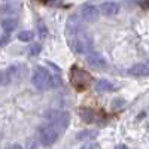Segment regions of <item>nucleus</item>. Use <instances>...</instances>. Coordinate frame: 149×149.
<instances>
[{"label":"nucleus","mask_w":149,"mask_h":149,"mask_svg":"<svg viewBox=\"0 0 149 149\" xmlns=\"http://www.w3.org/2000/svg\"><path fill=\"white\" fill-rule=\"evenodd\" d=\"M31 82L33 85L36 86L37 90L40 91H46L49 88H52L54 86V76L49 70H46L45 67L42 66H36L33 69V74H31Z\"/></svg>","instance_id":"obj_1"},{"label":"nucleus","mask_w":149,"mask_h":149,"mask_svg":"<svg viewBox=\"0 0 149 149\" xmlns=\"http://www.w3.org/2000/svg\"><path fill=\"white\" fill-rule=\"evenodd\" d=\"M46 118L49 119V124L58 131V133H63L67 125H69V122H70V115L67 113V112H48V115Z\"/></svg>","instance_id":"obj_2"},{"label":"nucleus","mask_w":149,"mask_h":149,"mask_svg":"<svg viewBox=\"0 0 149 149\" xmlns=\"http://www.w3.org/2000/svg\"><path fill=\"white\" fill-rule=\"evenodd\" d=\"M70 49L74 52V54H79V55H84V54H88L90 52V40L86 39V36L79 33L76 36H72L70 37Z\"/></svg>","instance_id":"obj_3"},{"label":"nucleus","mask_w":149,"mask_h":149,"mask_svg":"<svg viewBox=\"0 0 149 149\" xmlns=\"http://www.w3.org/2000/svg\"><path fill=\"white\" fill-rule=\"evenodd\" d=\"M58 136H60V133L51 125V124H45V125H42L39 128V140L45 146H49V145L55 143Z\"/></svg>","instance_id":"obj_4"},{"label":"nucleus","mask_w":149,"mask_h":149,"mask_svg":"<svg viewBox=\"0 0 149 149\" xmlns=\"http://www.w3.org/2000/svg\"><path fill=\"white\" fill-rule=\"evenodd\" d=\"M100 17V10L94 5H84L81 8V19L86 24H93Z\"/></svg>","instance_id":"obj_5"},{"label":"nucleus","mask_w":149,"mask_h":149,"mask_svg":"<svg viewBox=\"0 0 149 149\" xmlns=\"http://www.w3.org/2000/svg\"><path fill=\"white\" fill-rule=\"evenodd\" d=\"M86 63L94 69H104L107 66L106 58L98 52H88L86 54Z\"/></svg>","instance_id":"obj_6"},{"label":"nucleus","mask_w":149,"mask_h":149,"mask_svg":"<svg viewBox=\"0 0 149 149\" xmlns=\"http://www.w3.org/2000/svg\"><path fill=\"white\" fill-rule=\"evenodd\" d=\"M6 70H8V73H9L10 81H21V79H24V76L27 74V67L24 66V64H12V66H9Z\"/></svg>","instance_id":"obj_7"},{"label":"nucleus","mask_w":149,"mask_h":149,"mask_svg":"<svg viewBox=\"0 0 149 149\" xmlns=\"http://www.w3.org/2000/svg\"><path fill=\"white\" fill-rule=\"evenodd\" d=\"M100 12L104 15V17H116L119 14V3L116 2H104L102 6H100Z\"/></svg>","instance_id":"obj_8"},{"label":"nucleus","mask_w":149,"mask_h":149,"mask_svg":"<svg viewBox=\"0 0 149 149\" xmlns=\"http://www.w3.org/2000/svg\"><path fill=\"white\" fill-rule=\"evenodd\" d=\"M128 73L136 78H145V76H149V67L145 63H137L128 69Z\"/></svg>","instance_id":"obj_9"},{"label":"nucleus","mask_w":149,"mask_h":149,"mask_svg":"<svg viewBox=\"0 0 149 149\" xmlns=\"http://www.w3.org/2000/svg\"><path fill=\"white\" fill-rule=\"evenodd\" d=\"M67 33L69 34H73V36H76V34L81 33V21H79V18L76 15H72L67 19Z\"/></svg>","instance_id":"obj_10"},{"label":"nucleus","mask_w":149,"mask_h":149,"mask_svg":"<svg viewBox=\"0 0 149 149\" xmlns=\"http://www.w3.org/2000/svg\"><path fill=\"white\" fill-rule=\"evenodd\" d=\"M94 88H95V91H98V93H107V91H113L115 86H113V84H112V82H109V81H106V79H100V81L95 82Z\"/></svg>","instance_id":"obj_11"},{"label":"nucleus","mask_w":149,"mask_h":149,"mask_svg":"<svg viewBox=\"0 0 149 149\" xmlns=\"http://www.w3.org/2000/svg\"><path fill=\"white\" fill-rule=\"evenodd\" d=\"M18 26V21L15 18H5L2 21V29L6 31V33H10V31H14Z\"/></svg>","instance_id":"obj_12"},{"label":"nucleus","mask_w":149,"mask_h":149,"mask_svg":"<svg viewBox=\"0 0 149 149\" xmlns=\"http://www.w3.org/2000/svg\"><path fill=\"white\" fill-rule=\"evenodd\" d=\"M94 116H95V113H94L91 109H82L81 110V118L85 122H93L94 121Z\"/></svg>","instance_id":"obj_13"},{"label":"nucleus","mask_w":149,"mask_h":149,"mask_svg":"<svg viewBox=\"0 0 149 149\" xmlns=\"http://www.w3.org/2000/svg\"><path fill=\"white\" fill-rule=\"evenodd\" d=\"M97 133L94 131V130H86V131H81L79 134H78V140H88V139H91V137H94Z\"/></svg>","instance_id":"obj_14"},{"label":"nucleus","mask_w":149,"mask_h":149,"mask_svg":"<svg viewBox=\"0 0 149 149\" xmlns=\"http://www.w3.org/2000/svg\"><path fill=\"white\" fill-rule=\"evenodd\" d=\"M10 78H9V73L8 70H0V86H6L8 84H10Z\"/></svg>","instance_id":"obj_15"},{"label":"nucleus","mask_w":149,"mask_h":149,"mask_svg":"<svg viewBox=\"0 0 149 149\" xmlns=\"http://www.w3.org/2000/svg\"><path fill=\"white\" fill-rule=\"evenodd\" d=\"M33 37H34L33 31H21V33L18 34V39H19L21 42H31Z\"/></svg>","instance_id":"obj_16"},{"label":"nucleus","mask_w":149,"mask_h":149,"mask_svg":"<svg viewBox=\"0 0 149 149\" xmlns=\"http://www.w3.org/2000/svg\"><path fill=\"white\" fill-rule=\"evenodd\" d=\"M37 33H39L40 39H46V37H48V29H46V26L42 21L37 22Z\"/></svg>","instance_id":"obj_17"},{"label":"nucleus","mask_w":149,"mask_h":149,"mask_svg":"<svg viewBox=\"0 0 149 149\" xmlns=\"http://www.w3.org/2000/svg\"><path fill=\"white\" fill-rule=\"evenodd\" d=\"M40 49H42V46H40L39 43H34V45H31V46H30V49H29V54H30L31 57H36L37 54L40 52Z\"/></svg>","instance_id":"obj_18"},{"label":"nucleus","mask_w":149,"mask_h":149,"mask_svg":"<svg viewBox=\"0 0 149 149\" xmlns=\"http://www.w3.org/2000/svg\"><path fill=\"white\" fill-rule=\"evenodd\" d=\"M6 149H22L19 145H10V146H8Z\"/></svg>","instance_id":"obj_19"},{"label":"nucleus","mask_w":149,"mask_h":149,"mask_svg":"<svg viewBox=\"0 0 149 149\" xmlns=\"http://www.w3.org/2000/svg\"><path fill=\"white\" fill-rule=\"evenodd\" d=\"M116 149H128L125 145H119V146H116Z\"/></svg>","instance_id":"obj_20"},{"label":"nucleus","mask_w":149,"mask_h":149,"mask_svg":"<svg viewBox=\"0 0 149 149\" xmlns=\"http://www.w3.org/2000/svg\"><path fill=\"white\" fill-rule=\"evenodd\" d=\"M91 148H94V145H88V146H84L82 149H91Z\"/></svg>","instance_id":"obj_21"},{"label":"nucleus","mask_w":149,"mask_h":149,"mask_svg":"<svg viewBox=\"0 0 149 149\" xmlns=\"http://www.w3.org/2000/svg\"><path fill=\"white\" fill-rule=\"evenodd\" d=\"M148 67H149V63H148Z\"/></svg>","instance_id":"obj_22"}]
</instances>
